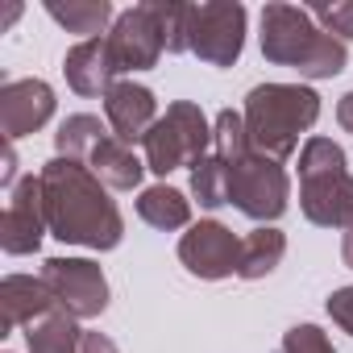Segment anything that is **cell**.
Masks as SVG:
<instances>
[{"mask_svg": "<svg viewBox=\"0 0 353 353\" xmlns=\"http://www.w3.org/2000/svg\"><path fill=\"white\" fill-rule=\"evenodd\" d=\"M42 183V212L46 225L59 241L92 245V250H112L121 241V212L104 196L100 179L75 158H54L38 174Z\"/></svg>", "mask_w": 353, "mask_h": 353, "instance_id": "cell-1", "label": "cell"}, {"mask_svg": "<svg viewBox=\"0 0 353 353\" xmlns=\"http://www.w3.org/2000/svg\"><path fill=\"white\" fill-rule=\"evenodd\" d=\"M262 54L279 67H295L307 79H332L345 71V42L324 34L316 26V17L295 5H266Z\"/></svg>", "mask_w": 353, "mask_h": 353, "instance_id": "cell-2", "label": "cell"}, {"mask_svg": "<svg viewBox=\"0 0 353 353\" xmlns=\"http://www.w3.org/2000/svg\"><path fill=\"white\" fill-rule=\"evenodd\" d=\"M320 117V96L299 83H262L245 100V129L258 154L287 158Z\"/></svg>", "mask_w": 353, "mask_h": 353, "instance_id": "cell-3", "label": "cell"}, {"mask_svg": "<svg viewBox=\"0 0 353 353\" xmlns=\"http://www.w3.org/2000/svg\"><path fill=\"white\" fill-rule=\"evenodd\" d=\"M299 204L316 225H353V174L328 137H312L299 154Z\"/></svg>", "mask_w": 353, "mask_h": 353, "instance_id": "cell-4", "label": "cell"}, {"mask_svg": "<svg viewBox=\"0 0 353 353\" xmlns=\"http://www.w3.org/2000/svg\"><path fill=\"white\" fill-rule=\"evenodd\" d=\"M145 166L158 170V174H170L174 166H196L208 158V145H212V129L200 112V104H170L166 117L154 121V129L145 133Z\"/></svg>", "mask_w": 353, "mask_h": 353, "instance_id": "cell-5", "label": "cell"}, {"mask_svg": "<svg viewBox=\"0 0 353 353\" xmlns=\"http://www.w3.org/2000/svg\"><path fill=\"white\" fill-rule=\"evenodd\" d=\"M245 42L241 5H183V50L200 54L212 67H229Z\"/></svg>", "mask_w": 353, "mask_h": 353, "instance_id": "cell-6", "label": "cell"}, {"mask_svg": "<svg viewBox=\"0 0 353 353\" xmlns=\"http://www.w3.org/2000/svg\"><path fill=\"white\" fill-rule=\"evenodd\" d=\"M170 42V5H137L117 17L108 34V50L121 71H145L158 63V54Z\"/></svg>", "mask_w": 353, "mask_h": 353, "instance_id": "cell-7", "label": "cell"}, {"mask_svg": "<svg viewBox=\"0 0 353 353\" xmlns=\"http://www.w3.org/2000/svg\"><path fill=\"white\" fill-rule=\"evenodd\" d=\"M229 204H237L250 221H274L287 208V174L270 154H245L229 166Z\"/></svg>", "mask_w": 353, "mask_h": 353, "instance_id": "cell-8", "label": "cell"}, {"mask_svg": "<svg viewBox=\"0 0 353 353\" xmlns=\"http://www.w3.org/2000/svg\"><path fill=\"white\" fill-rule=\"evenodd\" d=\"M42 283L50 287L54 307L71 320L100 316L104 303H108V283H104L100 266L83 262V258H50L46 270H42Z\"/></svg>", "mask_w": 353, "mask_h": 353, "instance_id": "cell-9", "label": "cell"}, {"mask_svg": "<svg viewBox=\"0 0 353 353\" xmlns=\"http://www.w3.org/2000/svg\"><path fill=\"white\" fill-rule=\"evenodd\" d=\"M179 258L192 274L200 279H225V274H237L241 266V241L216 225V221H200L183 241H179Z\"/></svg>", "mask_w": 353, "mask_h": 353, "instance_id": "cell-10", "label": "cell"}, {"mask_svg": "<svg viewBox=\"0 0 353 353\" xmlns=\"http://www.w3.org/2000/svg\"><path fill=\"white\" fill-rule=\"evenodd\" d=\"M54 112V92L42 79H9L0 88V125L5 137H26L42 129Z\"/></svg>", "mask_w": 353, "mask_h": 353, "instance_id": "cell-11", "label": "cell"}, {"mask_svg": "<svg viewBox=\"0 0 353 353\" xmlns=\"http://www.w3.org/2000/svg\"><path fill=\"white\" fill-rule=\"evenodd\" d=\"M42 225H46L42 183L38 179H26L21 188L9 192L5 216H0V241H5L9 254H34L38 241H42Z\"/></svg>", "mask_w": 353, "mask_h": 353, "instance_id": "cell-12", "label": "cell"}, {"mask_svg": "<svg viewBox=\"0 0 353 353\" xmlns=\"http://www.w3.org/2000/svg\"><path fill=\"white\" fill-rule=\"evenodd\" d=\"M104 112H108L112 137L125 141V145H133V141H145V133L154 129L158 100L141 83H112V92L104 96Z\"/></svg>", "mask_w": 353, "mask_h": 353, "instance_id": "cell-13", "label": "cell"}, {"mask_svg": "<svg viewBox=\"0 0 353 353\" xmlns=\"http://www.w3.org/2000/svg\"><path fill=\"white\" fill-rule=\"evenodd\" d=\"M112 75H117V63H112L108 38H88V42H79L67 54V83L79 96H100V92L108 96L112 92Z\"/></svg>", "mask_w": 353, "mask_h": 353, "instance_id": "cell-14", "label": "cell"}, {"mask_svg": "<svg viewBox=\"0 0 353 353\" xmlns=\"http://www.w3.org/2000/svg\"><path fill=\"white\" fill-rule=\"evenodd\" d=\"M5 299V328H17L34 316H46L54 307V295L42 279H30V274H9L5 279V291H0Z\"/></svg>", "mask_w": 353, "mask_h": 353, "instance_id": "cell-15", "label": "cell"}, {"mask_svg": "<svg viewBox=\"0 0 353 353\" xmlns=\"http://www.w3.org/2000/svg\"><path fill=\"white\" fill-rule=\"evenodd\" d=\"M92 170H96V179L100 183H108V188H121V192H129V188H137V179H141V162H137V154H133V145H125V141H117L112 133L92 150Z\"/></svg>", "mask_w": 353, "mask_h": 353, "instance_id": "cell-16", "label": "cell"}, {"mask_svg": "<svg viewBox=\"0 0 353 353\" xmlns=\"http://www.w3.org/2000/svg\"><path fill=\"white\" fill-rule=\"evenodd\" d=\"M137 212L154 229H183L192 221V204L174 192V188H150V192H141Z\"/></svg>", "mask_w": 353, "mask_h": 353, "instance_id": "cell-17", "label": "cell"}, {"mask_svg": "<svg viewBox=\"0 0 353 353\" xmlns=\"http://www.w3.org/2000/svg\"><path fill=\"white\" fill-rule=\"evenodd\" d=\"M46 13L59 26H67V34H83L88 42V38H100L104 21L112 17V5L108 0H67V5H46Z\"/></svg>", "mask_w": 353, "mask_h": 353, "instance_id": "cell-18", "label": "cell"}, {"mask_svg": "<svg viewBox=\"0 0 353 353\" xmlns=\"http://www.w3.org/2000/svg\"><path fill=\"white\" fill-rule=\"evenodd\" d=\"M283 250H287V241H283L279 229H258V233H250V237L241 241V266H237V274H241V279H262V274H270V270L279 266Z\"/></svg>", "mask_w": 353, "mask_h": 353, "instance_id": "cell-19", "label": "cell"}, {"mask_svg": "<svg viewBox=\"0 0 353 353\" xmlns=\"http://www.w3.org/2000/svg\"><path fill=\"white\" fill-rule=\"evenodd\" d=\"M79 341H83V332L63 312L46 316L38 328L30 324V353H79Z\"/></svg>", "mask_w": 353, "mask_h": 353, "instance_id": "cell-20", "label": "cell"}, {"mask_svg": "<svg viewBox=\"0 0 353 353\" xmlns=\"http://www.w3.org/2000/svg\"><path fill=\"white\" fill-rule=\"evenodd\" d=\"M192 192L204 208H221L229 204V162H221L216 154H208L204 162L192 166Z\"/></svg>", "mask_w": 353, "mask_h": 353, "instance_id": "cell-21", "label": "cell"}, {"mask_svg": "<svg viewBox=\"0 0 353 353\" xmlns=\"http://www.w3.org/2000/svg\"><path fill=\"white\" fill-rule=\"evenodd\" d=\"M104 137H108V133H104V125H100L96 117H88V112L67 117L63 129H59V158H75V162H79V154L92 158V150H96Z\"/></svg>", "mask_w": 353, "mask_h": 353, "instance_id": "cell-22", "label": "cell"}, {"mask_svg": "<svg viewBox=\"0 0 353 353\" xmlns=\"http://www.w3.org/2000/svg\"><path fill=\"white\" fill-rule=\"evenodd\" d=\"M283 353H332V345H328V336H324L320 328L299 324V328H291V332H287Z\"/></svg>", "mask_w": 353, "mask_h": 353, "instance_id": "cell-23", "label": "cell"}, {"mask_svg": "<svg viewBox=\"0 0 353 353\" xmlns=\"http://www.w3.org/2000/svg\"><path fill=\"white\" fill-rule=\"evenodd\" d=\"M312 17L324 26V34H341L345 42H353V0L349 5H324V9H312Z\"/></svg>", "mask_w": 353, "mask_h": 353, "instance_id": "cell-24", "label": "cell"}, {"mask_svg": "<svg viewBox=\"0 0 353 353\" xmlns=\"http://www.w3.org/2000/svg\"><path fill=\"white\" fill-rule=\"evenodd\" d=\"M328 312H332V320H336L345 332H353V287L336 291V295L328 299Z\"/></svg>", "mask_w": 353, "mask_h": 353, "instance_id": "cell-25", "label": "cell"}, {"mask_svg": "<svg viewBox=\"0 0 353 353\" xmlns=\"http://www.w3.org/2000/svg\"><path fill=\"white\" fill-rule=\"evenodd\" d=\"M79 353H117V345H112L108 336H100V332H83Z\"/></svg>", "mask_w": 353, "mask_h": 353, "instance_id": "cell-26", "label": "cell"}, {"mask_svg": "<svg viewBox=\"0 0 353 353\" xmlns=\"http://www.w3.org/2000/svg\"><path fill=\"white\" fill-rule=\"evenodd\" d=\"M336 121H341V129H345V133H353V92H349V96H341V104H336Z\"/></svg>", "mask_w": 353, "mask_h": 353, "instance_id": "cell-27", "label": "cell"}, {"mask_svg": "<svg viewBox=\"0 0 353 353\" xmlns=\"http://www.w3.org/2000/svg\"><path fill=\"white\" fill-rule=\"evenodd\" d=\"M345 262L353 266V225H349V233H345Z\"/></svg>", "mask_w": 353, "mask_h": 353, "instance_id": "cell-28", "label": "cell"}]
</instances>
